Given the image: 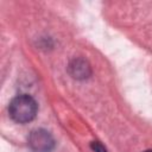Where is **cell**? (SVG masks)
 <instances>
[{"label":"cell","mask_w":152,"mask_h":152,"mask_svg":"<svg viewBox=\"0 0 152 152\" xmlns=\"http://www.w3.org/2000/svg\"><path fill=\"white\" fill-rule=\"evenodd\" d=\"M8 112L14 121L25 124L34 119L37 114V103L28 95H19L11 101Z\"/></svg>","instance_id":"obj_1"},{"label":"cell","mask_w":152,"mask_h":152,"mask_svg":"<svg viewBox=\"0 0 152 152\" xmlns=\"http://www.w3.org/2000/svg\"><path fill=\"white\" fill-rule=\"evenodd\" d=\"M28 146L33 152H50L55 146V140L48 131L34 129L28 137Z\"/></svg>","instance_id":"obj_2"},{"label":"cell","mask_w":152,"mask_h":152,"mask_svg":"<svg viewBox=\"0 0 152 152\" xmlns=\"http://www.w3.org/2000/svg\"><path fill=\"white\" fill-rule=\"evenodd\" d=\"M91 147H93V150H94L95 152H106V148H104L100 142H97V141L91 142Z\"/></svg>","instance_id":"obj_4"},{"label":"cell","mask_w":152,"mask_h":152,"mask_svg":"<svg viewBox=\"0 0 152 152\" xmlns=\"http://www.w3.org/2000/svg\"><path fill=\"white\" fill-rule=\"evenodd\" d=\"M74 69V75H76L75 77H80V76H86L87 75V69L88 66H84V63L82 62H76L75 66H71Z\"/></svg>","instance_id":"obj_3"},{"label":"cell","mask_w":152,"mask_h":152,"mask_svg":"<svg viewBox=\"0 0 152 152\" xmlns=\"http://www.w3.org/2000/svg\"><path fill=\"white\" fill-rule=\"evenodd\" d=\"M145 152H152V150H148V151H145Z\"/></svg>","instance_id":"obj_5"}]
</instances>
